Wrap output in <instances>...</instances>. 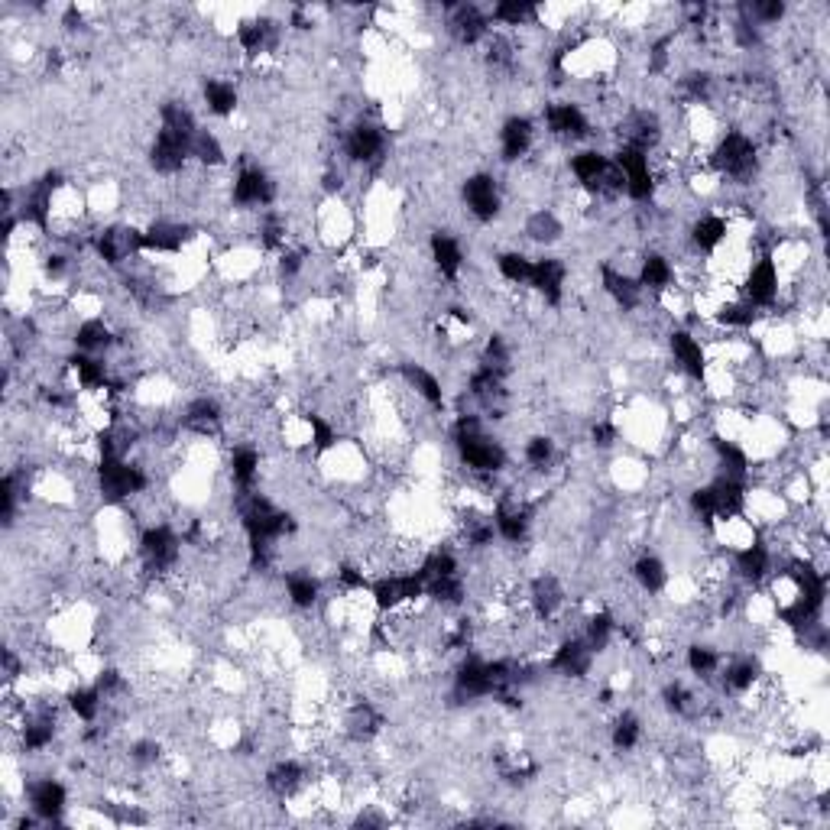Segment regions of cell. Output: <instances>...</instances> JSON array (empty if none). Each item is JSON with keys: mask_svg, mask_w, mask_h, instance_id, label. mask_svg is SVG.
<instances>
[{"mask_svg": "<svg viewBox=\"0 0 830 830\" xmlns=\"http://www.w3.org/2000/svg\"><path fill=\"white\" fill-rule=\"evenodd\" d=\"M192 227L182 221L159 218L143 231V250L146 253H182V247L189 244Z\"/></svg>", "mask_w": 830, "mask_h": 830, "instance_id": "44dd1931", "label": "cell"}, {"mask_svg": "<svg viewBox=\"0 0 830 830\" xmlns=\"http://www.w3.org/2000/svg\"><path fill=\"white\" fill-rule=\"evenodd\" d=\"M237 46L247 52V56H263L266 49L276 46V23L273 20H244L237 26Z\"/></svg>", "mask_w": 830, "mask_h": 830, "instance_id": "1f68e13d", "label": "cell"}, {"mask_svg": "<svg viewBox=\"0 0 830 830\" xmlns=\"http://www.w3.org/2000/svg\"><path fill=\"white\" fill-rule=\"evenodd\" d=\"M756 163H759V150L749 133L743 130H727L724 137L717 140L714 153H711V166L727 176L733 182H749L756 176Z\"/></svg>", "mask_w": 830, "mask_h": 830, "instance_id": "3957f363", "label": "cell"}, {"mask_svg": "<svg viewBox=\"0 0 830 830\" xmlns=\"http://www.w3.org/2000/svg\"><path fill=\"white\" fill-rule=\"evenodd\" d=\"M591 438H594V445L610 448L613 441H617V428H613L610 422H597V425L591 428Z\"/></svg>", "mask_w": 830, "mask_h": 830, "instance_id": "91938a15", "label": "cell"}, {"mask_svg": "<svg viewBox=\"0 0 830 830\" xmlns=\"http://www.w3.org/2000/svg\"><path fill=\"white\" fill-rule=\"evenodd\" d=\"M762 678V665L756 655H740L724 668V691L727 694H746L759 685Z\"/></svg>", "mask_w": 830, "mask_h": 830, "instance_id": "836d02e7", "label": "cell"}, {"mask_svg": "<svg viewBox=\"0 0 830 830\" xmlns=\"http://www.w3.org/2000/svg\"><path fill=\"white\" fill-rule=\"evenodd\" d=\"M532 140H535V124H532L529 117H522V114L506 117L503 127H500V156H503V163H519V159L532 150Z\"/></svg>", "mask_w": 830, "mask_h": 830, "instance_id": "7402d4cb", "label": "cell"}, {"mask_svg": "<svg viewBox=\"0 0 830 830\" xmlns=\"http://www.w3.org/2000/svg\"><path fill=\"white\" fill-rule=\"evenodd\" d=\"M302 266H305V253L302 250H283V253H279V273H283L286 279L299 276Z\"/></svg>", "mask_w": 830, "mask_h": 830, "instance_id": "680465c9", "label": "cell"}, {"mask_svg": "<svg viewBox=\"0 0 830 830\" xmlns=\"http://www.w3.org/2000/svg\"><path fill=\"white\" fill-rule=\"evenodd\" d=\"M552 672L561 678H584L594 665V649L587 646L584 636H565L552 652Z\"/></svg>", "mask_w": 830, "mask_h": 830, "instance_id": "9a60e30c", "label": "cell"}, {"mask_svg": "<svg viewBox=\"0 0 830 830\" xmlns=\"http://www.w3.org/2000/svg\"><path fill=\"white\" fill-rule=\"evenodd\" d=\"M305 425H309V432H312V451L315 454H325V451H331L334 445H338V428H334L325 415L305 412Z\"/></svg>", "mask_w": 830, "mask_h": 830, "instance_id": "f5cc1de1", "label": "cell"}, {"mask_svg": "<svg viewBox=\"0 0 830 830\" xmlns=\"http://www.w3.org/2000/svg\"><path fill=\"white\" fill-rule=\"evenodd\" d=\"M542 117H545L548 133H552V137H558V140L578 143V140L591 137V120H587L584 107L574 104V101H555V104H548Z\"/></svg>", "mask_w": 830, "mask_h": 830, "instance_id": "30bf717a", "label": "cell"}, {"mask_svg": "<svg viewBox=\"0 0 830 830\" xmlns=\"http://www.w3.org/2000/svg\"><path fill=\"white\" fill-rule=\"evenodd\" d=\"M140 558H143V568L156 574V578H166L179 568V558H182V535L166 526V522H159V526H146L143 535H140Z\"/></svg>", "mask_w": 830, "mask_h": 830, "instance_id": "277c9868", "label": "cell"}, {"mask_svg": "<svg viewBox=\"0 0 830 830\" xmlns=\"http://www.w3.org/2000/svg\"><path fill=\"white\" fill-rule=\"evenodd\" d=\"M399 373H403L406 386L422 399L425 406L445 409V390H441V380L435 377L432 370L422 367V364H403V367H399Z\"/></svg>", "mask_w": 830, "mask_h": 830, "instance_id": "f1b7e54d", "label": "cell"}, {"mask_svg": "<svg viewBox=\"0 0 830 830\" xmlns=\"http://www.w3.org/2000/svg\"><path fill=\"white\" fill-rule=\"evenodd\" d=\"M72 344H75V351H82V354H101L114 344V331L104 325V318H85V321H78Z\"/></svg>", "mask_w": 830, "mask_h": 830, "instance_id": "8d00e7d4", "label": "cell"}, {"mask_svg": "<svg viewBox=\"0 0 830 830\" xmlns=\"http://www.w3.org/2000/svg\"><path fill=\"white\" fill-rule=\"evenodd\" d=\"M260 467H263V458H260V451L253 448V445H237L231 451V477H234V484H237V493L257 487Z\"/></svg>", "mask_w": 830, "mask_h": 830, "instance_id": "e575fe53", "label": "cell"}, {"mask_svg": "<svg viewBox=\"0 0 830 830\" xmlns=\"http://www.w3.org/2000/svg\"><path fill=\"white\" fill-rule=\"evenodd\" d=\"M344 153L351 163H380L383 153H386V133L383 127L377 124H370V120H360V124H354L351 130H347V137H344Z\"/></svg>", "mask_w": 830, "mask_h": 830, "instance_id": "7c38bea8", "label": "cell"}, {"mask_svg": "<svg viewBox=\"0 0 830 830\" xmlns=\"http://www.w3.org/2000/svg\"><path fill=\"white\" fill-rule=\"evenodd\" d=\"M733 568L746 584H762L775 571V558L766 542H746L743 548L733 552Z\"/></svg>", "mask_w": 830, "mask_h": 830, "instance_id": "d6986e66", "label": "cell"}, {"mask_svg": "<svg viewBox=\"0 0 830 830\" xmlns=\"http://www.w3.org/2000/svg\"><path fill=\"white\" fill-rule=\"evenodd\" d=\"M150 484V474L140 464L120 458V454L98 461V493L104 503H124L130 497H140V493L150 490Z\"/></svg>", "mask_w": 830, "mask_h": 830, "instance_id": "7a4b0ae2", "label": "cell"}, {"mask_svg": "<svg viewBox=\"0 0 830 830\" xmlns=\"http://www.w3.org/2000/svg\"><path fill=\"white\" fill-rule=\"evenodd\" d=\"M202 98H205L208 114H214V117H231L240 104L237 88L231 82H224V78H208L202 88Z\"/></svg>", "mask_w": 830, "mask_h": 830, "instance_id": "f35d334b", "label": "cell"}, {"mask_svg": "<svg viewBox=\"0 0 830 830\" xmlns=\"http://www.w3.org/2000/svg\"><path fill=\"white\" fill-rule=\"evenodd\" d=\"M539 17V7L535 4H526V0H500L497 7H493L490 20H497L503 26H526Z\"/></svg>", "mask_w": 830, "mask_h": 830, "instance_id": "c3c4849f", "label": "cell"}, {"mask_svg": "<svg viewBox=\"0 0 830 830\" xmlns=\"http://www.w3.org/2000/svg\"><path fill=\"white\" fill-rule=\"evenodd\" d=\"M454 445H458L461 464L477 477H497L506 467L503 445L484 432V422L474 412H461L454 419Z\"/></svg>", "mask_w": 830, "mask_h": 830, "instance_id": "6da1fadb", "label": "cell"}, {"mask_svg": "<svg viewBox=\"0 0 830 830\" xmlns=\"http://www.w3.org/2000/svg\"><path fill=\"white\" fill-rule=\"evenodd\" d=\"M26 795H30V811L39 821L59 824L65 808H69V792H65V785L59 779H36L30 782V792Z\"/></svg>", "mask_w": 830, "mask_h": 830, "instance_id": "2e32d148", "label": "cell"}, {"mask_svg": "<svg viewBox=\"0 0 830 830\" xmlns=\"http://www.w3.org/2000/svg\"><path fill=\"white\" fill-rule=\"evenodd\" d=\"M633 578L646 594H662L668 587V568L659 555H642L633 565Z\"/></svg>", "mask_w": 830, "mask_h": 830, "instance_id": "ab89813d", "label": "cell"}, {"mask_svg": "<svg viewBox=\"0 0 830 830\" xmlns=\"http://www.w3.org/2000/svg\"><path fill=\"white\" fill-rule=\"evenodd\" d=\"M613 633H617V620H613L610 610H600V613H594V617L584 623V633L581 636H584L587 646L594 649V655H600V652H607Z\"/></svg>", "mask_w": 830, "mask_h": 830, "instance_id": "ee69618b", "label": "cell"}, {"mask_svg": "<svg viewBox=\"0 0 830 830\" xmlns=\"http://www.w3.org/2000/svg\"><path fill=\"white\" fill-rule=\"evenodd\" d=\"M571 176L578 179V185L587 195H604L607 189V176L613 169V159L604 156L600 150H581L571 156Z\"/></svg>", "mask_w": 830, "mask_h": 830, "instance_id": "5bb4252c", "label": "cell"}, {"mask_svg": "<svg viewBox=\"0 0 830 830\" xmlns=\"http://www.w3.org/2000/svg\"><path fill=\"white\" fill-rule=\"evenodd\" d=\"M600 283H604V292L620 305L623 312L639 309L642 302V286L636 283V276L613 270V266H600Z\"/></svg>", "mask_w": 830, "mask_h": 830, "instance_id": "83f0119b", "label": "cell"}, {"mask_svg": "<svg viewBox=\"0 0 830 830\" xmlns=\"http://www.w3.org/2000/svg\"><path fill=\"white\" fill-rule=\"evenodd\" d=\"M286 597L296 610H312L321 597V584L312 571H289L286 574Z\"/></svg>", "mask_w": 830, "mask_h": 830, "instance_id": "74e56055", "label": "cell"}, {"mask_svg": "<svg viewBox=\"0 0 830 830\" xmlns=\"http://www.w3.org/2000/svg\"><path fill=\"white\" fill-rule=\"evenodd\" d=\"M159 120H163V130L179 133V137H185V140H192L195 133L202 130L198 127L195 114L182 101H166L163 107H159Z\"/></svg>", "mask_w": 830, "mask_h": 830, "instance_id": "b9f144b4", "label": "cell"}, {"mask_svg": "<svg viewBox=\"0 0 830 830\" xmlns=\"http://www.w3.org/2000/svg\"><path fill=\"white\" fill-rule=\"evenodd\" d=\"M779 289H782V276H779V263L772 257H759L746 266V276H743V299L749 305H756V309H769L779 299Z\"/></svg>", "mask_w": 830, "mask_h": 830, "instance_id": "52a82bcc", "label": "cell"}, {"mask_svg": "<svg viewBox=\"0 0 830 830\" xmlns=\"http://www.w3.org/2000/svg\"><path fill=\"white\" fill-rule=\"evenodd\" d=\"M714 454H717V464H720V474H730V477H743L749 474V454L736 445V441H727V438H714Z\"/></svg>", "mask_w": 830, "mask_h": 830, "instance_id": "7bdbcfd3", "label": "cell"}, {"mask_svg": "<svg viewBox=\"0 0 830 830\" xmlns=\"http://www.w3.org/2000/svg\"><path fill=\"white\" fill-rule=\"evenodd\" d=\"M159 753H163V749H159L156 740H137L130 746V759L137 762V766H153V762L159 759Z\"/></svg>", "mask_w": 830, "mask_h": 830, "instance_id": "6f0895ef", "label": "cell"}, {"mask_svg": "<svg viewBox=\"0 0 830 830\" xmlns=\"http://www.w3.org/2000/svg\"><path fill=\"white\" fill-rule=\"evenodd\" d=\"M52 740H56V711L43 707V711H36L33 717L23 720V730H20L23 753H43V749L52 746Z\"/></svg>", "mask_w": 830, "mask_h": 830, "instance_id": "484cf974", "label": "cell"}, {"mask_svg": "<svg viewBox=\"0 0 830 830\" xmlns=\"http://www.w3.org/2000/svg\"><path fill=\"white\" fill-rule=\"evenodd\" d=\"M497 270H500V276L506 279V283L522 286V283H529L532 279V260L519 250H506L497 257Z\"/></svg>", "mask_w": 830, "mask_h": 830, "instance_id": "816d5d0a", "label": "cell"}, {"mask_svg": "<svg viewBox=\"0 0 830 830\" xmlns=\"http://www.w3.org/2000/svg\"><path fill=\"white\" fill-rule=\"evenodd\" d=\"M613 163L620 166L623 182H626V195L633 202H649L655 195V172H652V156L633 150V146H620V153Z\"/></svg>", "mask_w": 830, "mask_h": 830, "instance_id": "ba28073f", "label": "cell"}, {"mask_svg": "<svg viewBox=\"0 0 830 830\" xmlns=\"http://www.w3.org/2000/svg\"><path fill=\"white\" fill-rule=\"evenodd\" d=\"M526 234L535 240V244H555V240L565 234V227H561V221L555 218V211H535L529 214V221H526Z\"/></svg>", "mask_w": 830, "mask_h": 830, "instance_id": "7dc6e473", "label": "cell"}, {"mask_svg": "<svg viewBox=\"0 0 830 830\" xmlns=\"http://www.w3.org/2000/svg\"><path fill=\"white\" fill-rule=\"evenodd\" d=\"M461 195H464L467 211H471L480 224H490L500 214V185L490 172H474V176H467Z\"/></svg>", "mask_w": 830, "mask_h": 830, "instance_id": "8fae6325", "label": "cell"}, {"mask_svg": "<svg viewBox=\"0 0 830 830\" xmlns=\"http://www.w3.org/2000/svg\"><path fill=\"white\" fill-rule=\"evenodd\" d=\"M730 237V224L724 214H704L691 224V247L698 253H717Z\"/></svg>", "mask_w": 830, "mask_h": 830, "instance_id": "f546056e", "label": "cell"}, {"mask_svg": "<svg viewBox=\"0 0 830 830\" xmlns=\"http://www.w3.org/2000/svg\"><path fill=\"white\" fill-rule=\"evenodd\" d=\"M711 503H714V519L717 522H733L746 513V480L743 477H730V474H720L714 477L711 484Z\"/></svg>", "mask_w": 830, "mask_h": 830, "instance_id": "4fadbf2b", "label": "cell"}, {"mask_svg": "<svg viewBox=\"0 0 830 830\" xmlns=\"http://www.w3.org/2000/svg\"><path fill=\"white\" fill-rule=\"evenodd\" d=\"M192 159V140L179 137V133L159 127L156 140L150 146V166L159 176H179Z\"/></svg>", "mask_w": 830, "mask_h": 830, "instance_id": "9c48e42d", "label": "cell"}, {"mask_svg": "<svg viewBox=\"0 0 830 830\" xmlns=\"http://www.w3.org/2000/svg\"><path fill=\"white\" fill-rule=\"evenodd\" d=\"M717 325H724V328H753L756 325V318H759V309L756 305H749L746 299H733V302H720V309H717Z\"/></svg>", "mask_w": 830, "mask_h": 830, "instance_id": "f6af8a7d", "label": "cell"}, {"mask_svg": "<svg viewBox=\"0 0 830 830\" xmlns=\"http://www.w3.org/2000/svg\"><path fill=\"white\" fill-rule=\"evenodd\" d=\"M305 766L296 759H279L276 766L266 772V788L276 795V798H292L296 792L305 788Z\"/></svg>", "mask_w": 830, "mask_h": 830, "instance_id": "4dcf8cb0", "label": "cell"}, {"mask_svg": "<svg viewBox=\"0 0 830 830\" xmlns=\"http://www.w3.org/2000/svg\"><path fill=\"white\" fill-rule=\"evenodd\" d=\"M192 159H195L198 166H208V169L224 166V146H221V140L214 137L211 130H198L195 137H192Z\"/></svg>", "mask_w": 830, "mask_h": 830, "instance_id": "f907efd6", "label": "cell"}, {"mask_svg": "<svg viewBox=\"0 0 830 830\" xmlns=\"http://www.w3.org/2000/svg\"><path fill=\"white\" fill-rule=\"evenodd\" d=\"M688 672L698 675V678H714L720 672V665H724V655H720L714 646H701V642H694L688 649Z\"/></svg>", "mask_w": 830, "mask_h": 830, "instance_id": "681fc988", "label": "cell"}, {"mask_svg": "<svg viewBox=\"0 0 830 830\" xmlns=\"http://www.w3.org/2000/svg\"><path fill=\"white\" fill-rule=\"evenodd\" d=\"M231 198L237 208H266L276 202V182L263 166H244L237 169L234 185H231Z\"/></svg>", "mask_w": 830, "mask_h": 830, "instance_id": "8992f818", "label": "cell"}, {"mask_svg": "<svg viewBox=\"0 0 830 830\" xmlns=\"http://www.w3.org/2000/svg\"><path fill=\"white\" fill-rule=\"evenodd\" d=\"M370 597L377 604L380 613H396L415 600L425 597V578L419 571H406V574H383L370 584Z\"/></svg>", "mask_w": 830, "mask_h": 830, "instance_id": "5b68a950", "label": "cell"}, {"mask_svg": "<svg viewBox=\"0 0 830 830\" xmlns=\"http://www.w3.org/2000/svg\"><path fill=\"white\" fill-rule=\"evenodd\" d=\"M104 707V694L98 685H78L69 691V711L82 720V724H95Z\"/></svg>", "mask_w": 830, "mask_h": 830, "instance_id": "60d3db41", "label": "cell"}, {"mask_svg": "<svg viewBox=\"0 0 830 830\" xmlns=\"http://www.w3.org/2000/svg\"><path fill=\"white\" fill-rule=\"evenodd\" d=\"M221 406H218V399H211V396H198L192 399L189 406H185V415H182V425L189 428V432H198V435H211L214 428L221 425Z\"/></svg>", "mask_w": 830, "mask_h": 830, "instance_id": "d590c367", "label": "cell"}, {"mask_svg": "<svg viewBox=\"0 0 830 830\" xmlns=\"http://www.w3.org/2000/svg\"><path fill=\"white\" fill-rule=\"evenodd\" d=\"M639 740H642V720L636 714H629V711L620 714L617 724H613V730H610L613 749H617V753H633V749L639 746Z\"/></svg>", "mask_w": 830, "mask_h": 830, "instance_id": "bcb514c9", "label": "cell"}, {"mask_svg": "<svg viewBox=\"0 0 830 830\" xmlns=\"http://www.w3.org/2000/svg\"><path fill=\"white\" fill-rule=\"evenodd\" d=\"M69 370L78 377V386H82L85 393H101V390H111V386H114L111 373H107V364H104L101 357H95V354L75 351L69 357Z\"/></svg>", "mask_w": 830, "mask_h": 830, "instance_id": "4316f807", "label": "cell"}, {"mask_svg": "<svg viewBox=\"0 0 830 830\" xmlns=\"http://www.w3.org/2000/svg\"><path fill=\"white\" fill-rule=\"evenodd\" d=\"M428 250H432L435 270L445 279H458L464 270V247L458 237H451L448 231H435L432 240H428Z\"/></svg>", "mask_w": 830, "mask_h": 830, "instance_id": "d4e9b609", "label": "cell"}, {"mask_svg": "<svg viewBox=\"0 0 830 830\" xmlns=\"http://www.w3.org/2000/svg\"><path fill=\"white\" fill-rule=\"evenodd\" d=\"M668 347H672L675 364L685 370L691 380H704L707 377V351H704V344L694 338L691 331H685V328L672 331V334H668Z\"/></svg>", "mask_w": 830, "mask_h": 830, "instance_id": "ffe728a7", "label": "cell"}, {"mask_svg": "<svg viewBox=\"0 0 830 830\" xmlns=\"http://www.w3.org/2000/svg\"><path fill=\"white\" fill-rule=\"evenodd\" d=\"M448 30L461 46H477L490 33V17L474 4H448Z\"/></svg>", "mask_w": 830, "mask_h": 830, "instance_id": "e0dca14e", "label": "cell"}, {"mask_svg": "<svg viewBox=\"0 0 830 830\" xmlns=\"http://www.w3.org/2000/svg\"><path fill=\"white\" fill-rule=\"evenodd\" d=\"M490 519H493V529H497V535L503 542H510V545L526 542V535H529V510L526 506H519L513 500H500Z\"/></svg>", "mask_w": 830, "mask_h": 830, "instance_id": "cb8c5ba5", "label": "cell"}, {"mask_svg": "<svg viewBox=\"0 0 830 830\" xmlns=\"http://www.w3.org/2000/svg\"><path fill=\"white\" fill-rule=\"evenodd\" d=\"M338 584L344 587V591H370V578L364 574V568L351 565V561L338 568Z\"/></svg>", "mask_w": 830, "mask_h": 830, "instance_id": "9f6ffc18", "label": "cell"}, {"mask_svg": "<svg viewBox=\"0 0 830 830\" xmlns=\"http://www.w3.org/2000/svg\"><path fill=\"white\" fill-rule=\"evenodd\" d=\"M565 283H568V266L561 263L558 257L532 260L529 286L545 299V305H561V299H565Z\"/></svg>", "mask_w": 830, "mask_h": 830, "instance_id": "ac0fdd59", "label": "cell"}, {"mask_svg": "<svg viewBox=\"0 0 830 830\" xmlns=\"http://www.w3.org/2000/svg\"><path fill=\"white\" fill-rule=\"evenodd\" d=\"M529 607H532L535 620L539 623H552L555 613L565 607V591H561L558 578H552V574L535 578L532 587H529Z\"/></svg>", "mask_w": 830, "mask_h": 830, "instance_id": "603a6c76", "label": "cell"}, {"mask_svg": "<svg viewBox=\"0 0 830 830\" xmlns=\"http://www.w3.org/2000/svg\"><path fill=\"white\" fill-rule=\"evenodd\" d=\"M526 464L529 467H535V471H545L548 464L555 461V441L548 438V435H532L529 441H526Z\"/></svg>", "mask_w": 830, "mask_h": 830, "instance_id": "11a10c76", "label": "cell"}, {"mask_svg": "<svg viewBox=\"0 0 830 830\" xmlns=\"http://www.w3.org/2000/svg\"><path fill=\"white\" fill-rule=\"evenodd\" d=\"M662 701L665 707L672 711L675 717H691L694 711H698V698H694V691H688L681 681H672V685H665L662 691Z\"/></svg>", "mask_w": 830, "mask_h": 830, "instance_id": "db71d44e", "label": "cell"}, {"mask_svg": "<svg viewBox=\"0 0 830 830\" xmlns=\"http://www.w3.org/2000/svg\"><path fill=\"white\" fill-rule=\"evenodd\" d=\"M636 283L642 286V292H665L672 289L675 283V266L668 263V257L662 253H646L639 263V273H636Z\"/></svg>", "mask_w": 830, "mask_h": 830, "instance_id": "d6a6232c", "label": "cell"}]
</instances>
